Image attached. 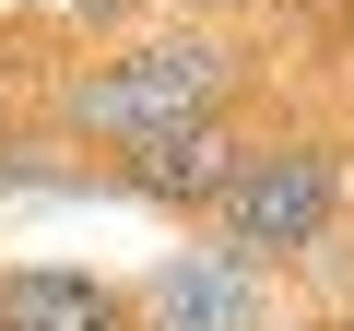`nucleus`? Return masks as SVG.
Segmentation results:
<instances>
[{"mask_svg":"<svg viewBox=\"0 0 354 331\" xmlns=\"http://www.w3.org/2000/svg\"><path fill=\"white\" fill-rule=\"evenodd\" d=\"M130 319L142 331H295L307 296L283 260H248L213 225H177V249H153L130 272Z\"/></svg>","mask_w":354,"mask_h":331,"instance_id":"obj_3","label":"nucleus"},{"mask_svg":"<svg viewBox=\"0 0 354 331\" xmlns=\"http://www.w3.org/2000/svg\"><path fill=\"white\" fill-rule=\"evenodd\" d=\"M0 130H24V71L0 60Z\"/></svg>","mask_w":354,"mask_h":331,"instance_id":"obj_8","label":"nucleus"},{"mask_svg":"<svg viewBox=\"0 0 354 331\" xmlns=\"http://www.w3.org/2000/svg\"><path fill=\"white\" fill-rule=\"evenodd\" d=\"M272 83V48L248 24H201V12H165V24H130V36H83L59 60H36L24 83V118L106 154L130 130H165V118H213V107H260Z\"/></svg>","mask_w":354,"mask_h":331,"instance_id":"obj_1","label":"nucleus"},{"mask_svg":"<svg viewBox=\"0 0 354 331\" xmlns=\"http://www.w3.org/2000/svg\"><path fill=\"white\" fill-rule=\"evenodd\" d=\"M295 331H354V307H307V319H295Z\"/></svg>","mask_w":354,"mask_h":331,"instance_id":"obj_9","label":"nucleus"},{"mask_svg":"<svg viewBox=\"0 0 354 331\" xmlns=\"http://www.w3.org/2000/svg\"><path fill=\"white\" fill-rule=\"evenodd\" d=\"M342 213H354V130H330V118H260L201 225L236 237L248 260H283L295 272Z\"/></svg>","mask_w":354,"mask_h":331,"instance_id":"obj_2","label":"nucleus"},{"mask_svg":"<svg viewBox=\"0 0 354 331\" xmlns=\"http://www.w3.org/2000/svg\"><path fill=\"white\" fill-rule=\"evenodd\" d=\"M330 12H354V0H330Z\"/></svg>","mask_w":354,"mask_h":331,"instance_id":"obj_10","label":"nucleus"},{"mask_svg":"<svg viewBox=\"0 0 354 331\" xmlns=\"http://www.w3.org/2000/svg\"><path fill=\"white\" fill-rule=\"evenodd\" d=\"M0 331H142V319H130V272L0 260Z\"/></svg>","mask_w":354,"mask_h":331,"instance_id":"obj_5","label":"nucleus"},{"mask_svg":"<svg viewBox=\"0 0 354 331\" xmlns=\"http://www.w3.org/2000/svg\"><path fill=\"white\" fill-rule=\"evenodd\" d=\"M248 130H260V107H213V118H165V130L106 142V154H95V166H106V202L165 213V225H201V213H213V190L236 178Z\"/></svg>","mask_w":354,"mask_h":331,"instance_id":"obj_4","label":"nucleus"},{"mask_svg":"<svg viewBox=\"0 0 354 331\" xmlns=\"http://www.w3.org/2000/svg\"><path fill=\"white\" fill-rule=\"evenodd\" d=\"M59 12H71V24H83V36H130V24H142V12H153V0H59Z\"/></svg>","mask_w":354,"mask_h":331,"instance_id":"obj_6","label":"nucleus"},{"mask_svg":"<svg viewBox=\"0 0 354 331\" xmlns=\"http://www.w3.org/2000/svg\"><path fill=\"white\" fill-rule=\"evenodd\" d=\"M165 12H201V24H260L272 0H165Z\"/></svg>","mask_w":354,"mask_h":331,"instance_id":"obj_7","label":"nucleus"}]
</instances>
